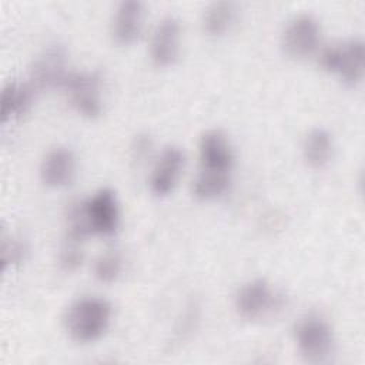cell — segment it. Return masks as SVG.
I'll list each match as a JSON object with an SVG mask.
<instances>
[{"mask_svg":"<svg viewBox=\"0 0 365 365\" xmlns=\"http://www.w3.org/2000/svg\"><path fill=\"white\" fill-rule=\"evenodd\" d=\"M68 74L64 48L58 44H53L44 48L34 60L30 70V86L36 90L63 87Z\"/></svg>","mask_w":365,"mask_h":365,"instance_id":"ba28073f","label":"cell"},{"mask_svg":"<svg viewBox=\"0 0 365 365\" xmlns=\"http://www.w3.org/2000/svg\"><path fill=\"white\" fill-rule=\"evenodd\" d=\"M23 245L16 241V240H10L7 241V238H3V247H1V264H3V269H6V267L9 264H14L19 262L23 257Z\"/></svg>","mask_w":365,"mask_h":365,"instance_id":"ffe728a7","label":"cell"},{"mask_svg":"<svg viewBox=\"0 0 365 365\" xmlns=\"http://www.w3.org/2000/svg\"><path fill=\"white\" fill-rule=\"evenodd\" d=\"M201 171L230 174L234 153L228 138L220 130H210L200 140Z\"/></svg>","mask_w":365,"mask_h":365,"instance_id":"9c48e42d","label":"cell"},{"mask_svg":"<svg viewBox=\"0 0 365 365\" xmlns=\"http://www.w3.org/2000/svg\"><path fill=\"white\" fill-rule=\"evenodd\" d=\"M180 51V21L167 16L158 21L153 31L150 54L157 66L165 67L173 64Z\"/></svg>","mask_w":365,"mask_h":365,"instance_id":"30bf717a","label":"cell"},{"mask_svg":"<svg viewBox=\"0 0 365 365\" xmlns=\"http://www.w3.org/2000/svg\"><path fill=\"white\" fill-rule=\"evenodd\" d=\"M33 87L17 81H10L1 91V121L23 115L31 104Z\"/></svg>","mask_w":365,"mask_h":365,"instance_id":"5bb4252c","label":"cell"},{"mask_svg":"<svg viewBox=\"0 0 365 365\" xmlns=\"http://www.w3.org/2000/svg\"><path fill=\"white\" fill-rule=\"evenodd\" d=\"M118 202L110 188L98 190L87 201L71 204L68 211L70 234L86 238L90 234L111 235L118 227Z\"/></svg>","mask_w":365,"mask_h":365,"instance_id":"6da1fadb","label":"cell"},{"mask_svg":"<svg viewBox=\"0 0 365 365\" xmlns=\"http://www.w3.org/2000/svg\"><path fill=\"white\" fill-rule=\"evenodd\" d=\"M304 158L312 168H322L332 157V138L324 128L311 130L302 145Z\"/></svg>","mask_w":365,"mask_h":365,"instance_id":"9a60e30c","label":"cell"},{"mask_svg":"<svg viewBox=\"0 0 365 365\" xmlns=\"http://www.w3.org/2000/svg\"><path fill=\"white\" fill-rule=\"evenodd\" d=\"M295 339L301 355L309 362H321L334 348L331 325L319 315H307L295 327Z\"/></svg>","mask_w":365,"mask_h":365,"instance_id":"277c9868","label":"cell"},{"mask_svg":"<svg viewBox=\"0 0 365 365\" xmlns=\"http://www.w3.org/2000/svg\"><path fill=\"white\" fill-rule=\"evenodd\" d=\"M230 185V174L200 171L194 181V195L200 200H214L222 195Z\"/></svg>","mask_w":365,"mask_h":365,"instance_id":"e0dca14e","label":"cell"},{"mask_svg":"<svg viewBox=\"0 0 365 365\" xmlns=\"http://www.w3.org/2000/svg\"><path fill=\"white\" fill-rule=\"evenodd\" d=\"M83 241L84 238L77 237L74 234L67 232V237L61 245L58 261L60 265L64 271H76L84 258V251H83Z\"/></svg>","mask_w":365,"mask_h":365,"instance_id":"ac0fdd59","label":"cell"},{"mask_svg":"<svg viewBox=\"0 0 365 365\" xmlns=\"http://www.w3.org/2000/svg\"><path fill=\"white\" fill-rule=\"evenodd\" d=\"M123 269V258L118 251H107L101 254L94 264V275L98 281L110 284L118 278Z\"/></svg>","mask_w":365,"mask_h":365,"instance_id":"d6986e66","label":"cell"},{"mask_svg":"<svg viewBox=\"0 0 365 365\" xmlns=\"http://www.w3.org/2000/svg\"><path fill=\"white\" fill-rule=\"evenodd\" d=\"M111 321V305L98 297H83L76 299L64 315V327L71 339L77 342H93L108 328Z\"/></svg>","mask_w":365,"mask_h":365,"instance_id":"7a4b0ae2","label":"cell"},{"mask_svg":"<svg viewBox=\"0 0 365 365\" xmlns=\"http://www.w3.org/2000/svg\"><path fill=\"white\" fill-rule=\"evenodd\" d=\"M237 7L232 1H215L204 13V29L211 36H221L230 30L235 20Z\"/></svg>","mask_w":365,"mask_h":365,"instance_id":"2e32d148","label":"cell"},{"mask_svg":"<svg viewBox=\"0 0 365 365\" xmlns=\"http://www.w3.org/2000/svg\"><path fill=\"white\" fill-rule=\"evenodd\" d=\"M143 26V4L135 0L121 1L113 19V37L118 44L133 43Z\"/></svg>","mask_w":365,"mask_h":365,"instance_id":"4fadbf2b","label":"cell"},{"mask_svg":"<svg viewBox=\"0 0 365 365\" xmlns=\"http://www.w3.org/2000/svg\"><path fill=\"white\" fill-rule=\"evenodd\" d=\"M319 37L321 29L318 20L311 14H299L287 24L281 44L289 57L304 58L317 50Z\"/></svg>","mask_w":365,"mask_h":365,"instance_id":"52a82bcc","label":"cell"},{"mask_svg":"<svg viewBox=\"0 0 365 365\" xmlns=\"http://www.w3.org/2000/svg\"><path fill=\"white\" fill-rule=\"evenodd\" d=\"M184 154L178 147H167L158 158L150 178L155 195H167L175 187L184 167Z\"/></svg>","mask_w":365,"mask_h":365,"instance_id":"8fae6325","label":"cell"},{"mask_svg":"<svg viewBox=\"0 0 365 365\" xmlns=\"http://www.w3.org/2000/svg\"><path fill=\"white\" fill-rule=\"evenodd\" d=\"M68 94V100L77 113L87 118H96L100 115L101 103V81L97 73L80 71L70 73L64 86Z\"/></svg>","mask_w":365,"mask_h":365,"instance_id":"8992f818","label":"cell"},{"mask_svg":"<svg viewBox=\"0 0 365 365\" xmlns=\"http://www.w3.org/2000/svg\"><path fill=\"white\" fill-rule=\"evenodd\" d=\"M365 50L359 38H351L344 43L327 47L319 56L321 67L336 74L345 84L356 86L364 77Z\"/></svg>","mask_w":365,"mask_h":365,"instance_id":"3957f363","label":"cell"},{"mask_svg":"<svg viewBox=\"0 0 365 365\" xmlns=\"http://www.w3.org/2000/svg\"><path fill=\"white\" fill-rule=\"evenodd\" d=\"M74 155L67 148H54L43 160L40 167L41 181L53 188L67 185L74 175Z\"/></svg>","mask_w":365,"mask_h":365,"instance_id":"7c38bea8","label":"cell"},{"mask_svg":"<svg viewBox=\"0 0 365 365\" xmlns=\"http://www.w3.org/2000/svg\"><path fill=\"white\" fill-rule=\"evenodd\" d=\"M281 305L279 295L265 279L247 282L237 294L235 307L238 314L247 321L262 319Z\"/></svg>","mask_w":365,"mask_h":365,"instance_id":"5b68a950","label":"cell"}]
</instances>
